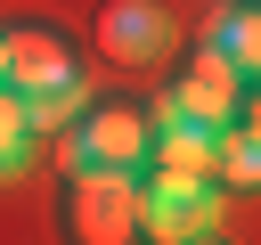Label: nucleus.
<instances>
[{
	"instance_id": "39448f33",
	"label": "nucleus",
	"mask_w": 261,
	"mask_h": 245,
	"mask_svg": "<svg viewBox=\"0 0 261 245\" xmlns=\"http://www.w3.org/2000/svg\"><path fill=\"white\" fill-rule=\"evenodd\" d=\"M90 49H106L114 65H155L171 49V8L163 0H106L90 24Z\"/></svg>"
},
{
	"instance_id": "f257e3e1",
	"label": "nucleus",
	"mask_w": 261,
	"mask_h": 245,
	"mask_svg": "<svg viewBox=\"0 0 261 245\" xmlns=\"http://www.w3.org/2000/svg\"><path fill=\"white\" fill-rule=\"evenodd\" d=\"M0 41H8V98L24 106V122L33 131H73V114L90 106L73 41L57 24H8Z\"/></svg>"
},
{
	"instance_id": "9d476101",
	"label": "nucleus",
	"mask_w": 261,
	"mask_h": 245,
	"mask_svg": "<svg viewBox=\"0 0 261 245\" xmlns=\"http://www.w3.org/2000/svg\"><path fill=\"white\" fill-rule=\"evenodd\" d=\"M220 188H261V131H245V122H228L220 131V172H212Z\"/></svg>"
},
{
	"instance_id": "f03ea898",
	"label": "nucleus",
	"mask_w": 261,
	"mask_h": 245,
	"mask_svg": "<svg viewBox=\"0 0 261 245\" xmlns=\"http://www.w3.org/2000/svg\"><path fill=\"white\" fill-rule=\"evenodd\" d=\"M147 155H155V114L139 98L82 106L65 131V172H147Z\"/></svg>"
},
{
	"instance_id": "1a4fd4ad",
	"label": "nucleus",
	"mask_w": 261,
	"mask_h": 245,
	"mask_svg": "<svg viewBox=\"0 0 261 245\" xmlns=\"http://www.w3.org/2000/svg\"><path fill=\"white\" fill-rule=\"evenodd\" d=\"M33 155H41V131L24 122V106L8 98V82H0V180H24L33 172Z\"/></svg>"
},
{
	"instance_id": "f8f14e48",
	"label": "nucleus",
	"mask_w": 261,
	"mask_h": 245,
	"mask_svg": "<svg viewBox=\"0 0 261 245\" xmlns=\"http://www.w3.org/2000/svg\"><path fill=\"white\" fill-rule=\"evenodd\" d=\"M188 245H228V237H220V229H212V237H188Z\"/></svg>"
},
{
	"instance_id": "7ed1b4c3",
	"label": "nucleus",
	"mask_w": 261,
	"mask_h": 245,
	"mask_svg": "<svg viewBox=\"0 0 261 245\" xmlns=\"http://www.w3.org/2000/svg\"><path fill=\"white\" fill-rule=\"evenodd\" d=\"M73 245H139V172H65Z\"/></svg>"
},
{
	"instance_id": "ddd939ff",
	"label": "nucleus",
	"mask_w": 261,
	"mask_h": 245,
	"mask_svg": "<svg viewBox=\"0 0 261 245\" xmlns=\"http://www.w3.org/2000/svg\"><path fill=\"white\" fill-rule=\"evenodd\" d=\"M0 82H8V41H0Z\"/></svg>"
},
{
	"instance_id": "4468645a",
	"label": "nucleus",
	"mask_w": 261,
	"mask_h": 245,
	"mask_svg": "<svg viewBox=\"0 0 261 245\" xmlns=\"http://www.w3.org/2000/svg\"><path fill=\"white\" fill-rule=\"evenodd\" d=\"M237 8H245V0H237Z\"/></svg>"
},
{
	"instance_id": "9b49d317",
	"label": "nucleus",
	"mask_w": 261,
	"mask_h": 245,
	"mask_svg": "<svg viewBox=\"0 0 261 245\" xmlns=\"http://www.w3.org/2000/svg\"><path fill=\"white\" fill-rule=\"evenodd\" d=\"M237 114H245V131H261V82H245V106Z\"/></svg>"
},
{
	"instance_id": "6e6552de",
	"label": "nucleus",
	"mask_w": 261,
	"mask_h": 245,
	"mask_svg": "<svg viewBox=\"0 0 261 245\" xmlns=\"http://www.w3.org/2000/svg\"><path fill=\"white\" fill-rule=\"evenodd\" d=\"M212 49H228V65H237L245 82H261V0L228 8V16L212 24Z\"/></svg>"
},
{
	"instance_id": "20e7f679",
	"label": "nucleus",
	"mask_w": 261,
	"mask_h": 245,
	"mask_svg": "<svg viewBox=\"0 0 261 245\" xmlns=\"http://www.w3.org/2000/svg\"><path fill=\"white\" fill-rule=\"evenodd\" d=\"M220 229V180H179V172H139V237L188 245Z\"/></svg>"
},
{
	"instance_id": "423d86ee",
	"label": "nucleus",
	"mask_w": 261,
	"mask_h": 245,
	"mask_svg": "<svg viewBox=\"0 0 261 245\" xmlns=\"http://www.w3.org/2000/svg\"><path fill=\"white\" fill-rule=\"evenodd\" d=\"M163 98H171L188 122L228 131V122H237V106H245V74L228 65V49H212V41H204V49H196V65L179 74V90H163Z\"/></svg>"
},
{
	"instance_id": "0eeeda50",
	"label": "nucleus",
	"mask_w": 261,
	"mask_h": 245,
	"mask_svg": "<svg viewBox=\"0 0 261 245\" xmlns=\"http://www.w3.org/2000/svg\"><path fill=\"white\" fill-rule=\"evenodd\" d=\"M147 114H155V155H147V172H179V180H212V172H220V131H212V122H188L171 98H155Z\"/></svg>"
}]
</instances>
